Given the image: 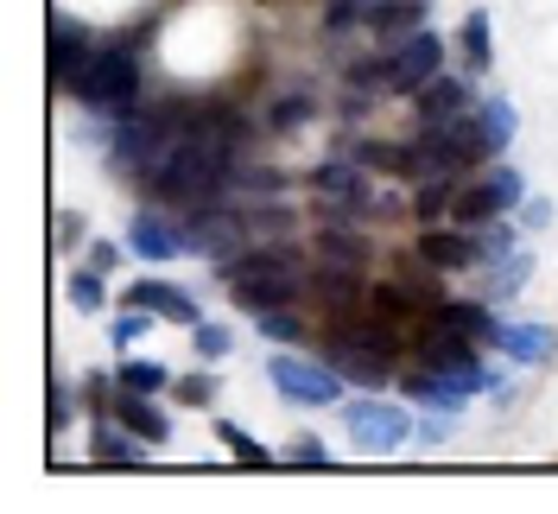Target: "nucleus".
<instances>
[{
    "mask_svg": "<svg viewBox=\"0 0 558 514\" xmlns=\"http://www.w3.org/2000/svg\"><path fill=\"white\" fill-rule=\"evenodd\" d=\"M229 146H235V121H229V115L191 121L184 140H178L172 171L159 178V191H166V198H184V204H209V191L229 178Z\"/></svg>",
    "mask_w": 558,
    "mask_h": 514,
    "instance_id": "obj_1",
    "label": "nucleus"
},
{
    "mask_svg": "<svg viewBox=\"0 0 558 514\" xmlns=\"http://www.w3.org/2000/svg\"><path fill=\"white\" fill-rule=\"evenodd\" d=\"M222 279L235 286V306L254 311V318L292 306L299 286H305L299 254H286V248H254V254H242V261H222Z\"/></svg>",
    "mask_w": 558,
    "mask_h": 514,
    "instance_id": "obj_2",
    "label": "nucleus"
},
{
    "mask_svg": "<svg viewBox=\"0 0 558 514\" xmlns=\"http://www.w3.org/2000/svg\"><path fill=\"white\" fill-rule=\"evenodd\" d=\"M76 103L83 108H102V115H128L140 96V64L128 45H108V51H89V64L76 70Z\"/></svg>",
    "mask_w": 558,
    "mask_h": 514,
    "instance_id": "obj_3",
    "label": "nucleus"
},
{
    "mask_svg": "<svg viewBox=\"0 0 558 514\" xmlns=\"http://www.w3.org/2000/svg\"><path fill=\"white\" fill-rule=\"evenodd\" d=\"M393 362H400V337L387 331L381 318L375 324H349L337 337V375L362 381V387H381L393 375Z\"/></svg>",
    "mask_w": 558,
    "mask_h": 514,
    "instance_id": "obj_4",
    "label": "nucleus"
},
{
    "mask_svg": "<svg viewBox=\"0 0 558 514\" xmlns=\"http://www.w3.org/2000/svg\"><path fill=\"white\" fill-rule=\"evenodd\" d=\"M343 426L362 451H400L413 439V419H407V407H393V401H355L343 413Z\"/></svg>",
    "mask_w": 558,
    "mask_h": 514,
    "instance_id": "obj_5",
    "label": "nucleus"
},
{
    "mask_svg": "<svg viewBox=\"0 0 558 514\" xmlns=\"http://www.w3.org/2000/svg\"><path fill=\"white\" fill-rule=\"evenodd\" d=\"M438 70H445V45H438V33L418 26L387 51V89H425Z\"/></svg>",
    "mask_w": 558,
    "mask_h": 514,
    "instance_id": "obj_6",
    "label": "nucleus"
},
{
    "mask_svg": "<svg viewBox=\"0 0 558 514\" xmlns=\"http://www.w3.org/2000/svg\"><path fill=\"white\" fill-rule=\"evenodd\" d=\"M274 387L286 401H299V407H330L337 394H343V375L337 369H317V362H299V356H274Z\"/></svg>",
    "mask_w": 558,
    "mask_h": 514,
    "instance_id": "obj_7",
    "label": "nucleus"
},
{
    "mask_svg": "<svg viewBox=\"0 0 558 514\" xmlns=\"http://www.w3.org/2000/svg\"><path fill=\"white\" fill-rule=\"evenodd\" d=\"M128 248H134L140 261L197 254V241H191V223H172V216H159V210H140L134 223H128Z\"/></svg>",
    "mask_w": 558,
    "mask_h": 514,
    "instance_id": "obj_8",
    "label": "nucleus"
},
{
    "mask_svg": "<svg viewBox=\"0 0 558 514\" xmlns=\"http://www.w3.org/2000/svg\"><path fill=\"white\" fill-rule=\"evenodd\" d=\"M418 362H425V369H438V375L483 381V369H476V349H470V337H463V331H451V324H438V318H432V331L418 337Z\"/></svg>",
    "mask_w": 558,
    "mask_h": 514,
    "instance_id": "obj_9",
    "label": "nucleus"
},
{
    "mask_svg": "<svg viewBox=\"0 0 558 514\" xmlns=\"http://www.w3.org/2000/svg\"><path fill=\"white\" fill-rule=\"evenodd\" d=\"M140 311H153V318H166V324H184V331H197L204 324V311H197V299H184L178 286H166V279H134V292H128Z\"/></svg>",
    "mask_w": 558,
    "mask_h": 514,
    "instance_id": "obj_10",
    "label": "nucleus"
},
{
    "mask_svg": "<svg viewBox=\"0 0 558 514\" xmlns=\"http://www.w3.org/2000/svg\"><path fill=\"white\" fill-rule=\"evenodd\" d=\"M418 261L438 267V274H463V267L483 261V248L470 236H457V229H425V236H418Z\"/></svg>",
    "mask_w": 558,
    "mask_h": 514,
    "instance_id": "obj_11",
    "label": "nucleus"
},
{
    "mask_svg": "<svg viewBox=\"0 0 558 514\" xmlns=\"http://www.w3.org/2000/svg\"><path fill=\"white\" fill-rule=\"evenodd\" d=\"M247 236V216H222V210L197 204L191 216V241H197V254H229V248H242Z\"/></svg>",
    "mask_w": 558,
    "mask_h": 514,
    "instance_id": "obj_12",
    "label": "nucleus"
},
{
    "mask_svg": "<svg viewBox=\"0 0 558 514\" xmlns=\"http://www.w3.org/2000/svg\"><path fill=\"white\" fill-rule=\"evenodd\" d=\"M483 381H463V375H438V369H418V375H407V394L413 401H425V407L438 413H457L463 407V394H476Z\"/></svg>",
    "mask_w": 558,
    "mask_h": 514,
    "instance_id": "obj_13",
    "label": "nucleus"
},
{
    "mask_svg": "<svg viewBox=\"0 0 558 514\" xmlns=\"http://www.w3.org/2000/svg\"><path fill=\"white\" fill-rule=\"evenodd\" d=\"M470 83H457V76H432L425 83V96H418V115H425V128H438V121H457V115H470Z\"/></svg>",
    "mask_w": 558,
    "mask_h": 514,
    "instance_id": "obj_14",
    "label": "nucleus"
},
{
    "mask_svg": "<svg viewBox=\"0 0 558 514\" xmlns=\"http://www.w3.org/2000/svg\"><path fill=\"white\" fill-rule=\"evenodd\" d=\"M317 191H330L337 204H368V166L349 153V159H330L317 166Z\"/></svg>",
    "mask_w": 558,
    "mask_h": 514,
    "instance_id": "obj_15",
    "label": "nucleus"
},
{
    "mask_svg": "<svg viewBox=\"0 0 558 514\" xmlns=\"http://www.w3.org/2000/svg\"><path fill=\"white\" fill-rule=\"evenodd\" d=\"M488 343H501V356H514V362H546V356L558 349L546 324H495Z\"/></svg>",
    "mask_w": 558,
    "mask_h": 514,
    "instance_id": "obj_16",
    "label": "nucleus"
},
{
    "mask_svg": "<svg viewBox=\"0 0 558 514\" xmlns=\"http://www.w3.org/2000/svg\"><path fill=\"white\" fill-rule=\"evenodd\" d=\"M114 413H121V426H128L134 439H146V445H166V439H172V419L153 407V394H128Z\"/></svg>",
    "mask_w": 558,
    "mask_h": 514,
    "instance_id": "obj_17",
    "label": "nucleus"
},
{
    "mask_svg": "<svg viewBox=\"0 0 558 514\" xmlns=\"http://www.w3.org/2000/svg\"><path fill=\"white\" fill-rule=\"evenodd\" d=\"M317 261H324V267H337V274H362V267H368V241L355 236V229H324V236H317Z\"/></svg>",
    "mask_w": 558,
    "mask_h": 514,
    "instance_id": "obj_18",
    "label": "nucleus"
},
{
    "mask_svg": "<svg viewBox=\"0 0 558 514\" xmlns=\"http://www.w3.org/2000/svg\"><path fill=\"white\" fill-rule=\"evenodd\" d=\"M89 51H96V45H83V33H76L70 20L51 26V76H58V83H76V70L89 64Z\"/></svg>",
    "mask_w": 558,
    "mask_h": 514,
    "instance_id": "obj_19",
    "label": "nucleus"
},
{
    "mask_svg": "<svg viewBox=\"0 0 558 514\" xmlns=\"http://www.w3.org/2000/svg\"><path fill=\"white\" fill-rule=\"evenodd\" d=\"M526 274H533V254H526V248L501 254V261H495V274H488V299H514V292L526 286Z\"/></svg>",
    "mask_w": 558,
    "mask_h": 514,
    "instance_id": "obj_20",
    "label": "nucleus"
},
{
    "mask_svg": "<svg viewBox=\"0 0 558 514\" xmlns=\"http://www.w3.org/2000/svg\"><path fill=\"white\" fill-rule=\"evenodd\" d=\"M418 20H425L418 0H393V7H381V13H368L362 26H375L381 38H407V33H418Z\"/></svg>",
    "mask_w": 558,
    "mask_h": 514,
    "instance_id": "obj_21",
    "label": "nucleus"
},
{
    "mask_svg": "<svg viewBox=\"0 0 558 514\" xmlns=\"http://www.w3.org/2000/svg\"><path fill=\"white\" fill-rule=\"evenodd\" d=\"M89 451H96L102 464H128V470L140 464V439L128 432V426H121V432H114V426H96V439H89Z\"/></svg>",
    "mask_w": 558,
    "mask_h": 514,
    "instance_id": "obj_22",
    "label": "nucleus"
},
{
    "mask_svg": "<svg viewBox=\"0 0 558 514\" xmlns=\"http://www.w3.org/2000/svg\"><path fill=\"white\" fill-rule=\"evenodd\" d=\"M451 198H457V171H432L425 184H418V198H413V210L432 223V216H445L451 210Z\"/></svg>",
    "mask_w": 558,
    "mask_h": 514,
    "instance_id": "obj_23",
    "label": "nucleus"
},
{
    "mask_svg": "<svg viewBox=\"0 0 558 514\" xmlns=\"http://www.w3.org/2000/svg\"><path fill=\"white\" fill-rule=\"evenodd\" d=\"M432 318H438V324H451V331H463V337H495V318H488L483 306H451V299H445Z\"/></svg>",
    "mask_w": 558,
    "mask_h": 514,
    "instance_id": "obj_24",
    "label": "nucleus"
},
{
    "mask_svg": "<svg viewBox=\"0 0 558 514\" xmlns=\"http://www.w3.org/2000/svg\"><path fill=\"white\" fill-rule=\"evenodd\" d=\"M476 121H483V134H488V146H508L514 140V128H521V115L501 103V96H488L483 108H476Z\"/></svg>",
    "mask_w": 558,
    "mask_h": 514,
    "instance_id": "obj_25",
    "label": "nucleus"
},
{
    "mask_svg": "<svg viewBox=\"0 0 558 514\" xmlns=\"http://www.w3.org/2000/svg\"><path fill=\"white\" fill-rule=\"evenodd\" d=\"M159 387H172V375H166L153 356H146V362H140V356L121 362V394H159Z\"/></svg>",
    "mask_w": 558,
    "mask_h": 514,
    "instance_id": "obj_26",
    "label": "nucleus"
},
{
    "mask_svg": "<svg viewBox=\"0 0 558 514\" xmlns=\"http://www.w3.org/2000/svg\"><path fill=\"white\" fill-rule=\"evenodd\" d=\"M375 318H381V324H413L418 299L407 292V286H375Z\"/></svg>",
    "mask_w": 558,
    "mask_h": 514,
    "instance_id": "obj_27",
    "label": "nucleus"
},
{
    "mask_svg": "<svg viewBox=\"0 0 558 514\" xmlns=\"http://www.w3.org/2000/svg\"><path fill=\"white\" fill-rule=\"evenodd\" d=\"M483 184H488V198H495V210H514V204H521V198H526V178H521V171H514V166L488 171Z\"/></svg>",
    "mask_w": 558,
    "mask_h": 514,
    "instance_id": "obj_28",
    "label": "nucleus"
},
{
    "mask_svg": "<svg viewBox=\"0 0 558 514\" xmlns=\"http://www.w3.org/2000/svg\"><path fill=\"white\" fill-rule=\"evenodd\" d=\"M216 439H222V445L235 451V457H242V464H254V470H267V464H274V457H267V451L254 445V439H247L242 426H229V419H216Z\"/></svg>",
    "mask_w": 558,
    "mask_h": 514,
    "instance_id": "obj_29",
    "label": "nucleus"
},
{
    "mask_svg": "<svg viewBox=\"0 0 558 514\" xmlns=\"http://www.w3.org/2000/svg\"><path fill=\"white\" fill-rule=\"evenodd\" d=\"M70 306L76 311H102V274H70Z\"/></svg>",
    "mask_w": 558,
    "mask_h": 514,
    "instance_id": "obj_30",
    "label": "nucleus"
},
{
    "mask_svg": "<svg viewBox=\"0 0 558 514\" xmlns=\"http://www.w3.org/2000/svg\"><path fill=\"white\" fill-rule=\"evenodd\" d=\"M463 51H470L476 70L488 64V13H470V20H463Z\"/></svg>",
    "mask_w": 558,
    "mask_h": 514,
    "instance_id": "obj_31",
    "label": "nucleus"
},
{
    "mask_svg": "<svg viewBox=\"0 0 558 514\" xmlns=\"http://www.w3.org/2000/svg\"><path fill=\"white\" fill-rule=\"evenodd\" d=\"M191 337H197V349H204L209 362H222V356H229V349H235V343H229V331H222V324H197V331H191Z\"/></svg>",
    "mask_w": 558,
    "mask_h": 514,
    "instance_id": "obj_32",
    "label": "nucleus"
},
{
    "mask_svg": "<svg viewBox=\"0 0 558 514\" xmlns=\"http://www.w3.org/2000/svg\"><path fill=\"white\" fill-rule=\"evenodd\" d=\"M476 248H483L488 261H501V254H514V248H521V236H514V229H508V223H495V229H488V236L476 241Z\"/></svg>",
    "mask_w": 558,
    "mask_h": 514,
    "instance_id": "obj_33",
    "label": "nucleus"
},
{
    "mask_svg": "<svg viewBox=\"0 0 558 514\" xmlns=\"http://www.w3.org/2000/svg\"><path fill=\"white\" fill-rule=\"evenodd\" d=\"M299 121H312V96H286L274 108V128H299Z\"/></svg>",
    "mask_w": 558,
    "mask_h": 514,
    "instance_id": "obj_34",
    "label": "nucleus"
},
{
    "mask_svg": "<svg viewBox=\"0 0 558 514\" xmlns=\"http://www.w3.org/2000/svg\"><path fill=\"white\" fill-rule=\"evenodd\" d=\"M260 331H267V337H279V343H292V337H299V318L279 306V311H267V318H260Z\"/></svg>",
    "mask_w": 558,
    "mask_h": 514,
    "instance_id": "obj_35",
    "label": "nucleus"
},
{
    "mask_svg": "<svg viewBox=\"0 0 558 514\" xmlns=\"http://www.w3.org/2000/svg\"><path fill=\"white\" fill-rule=\"evenodd\" d=\"M292 464H312V470H324V464H330V451L317 445V439H299V445H292Z\"/></svg>",
    "mask_w": 558,
    "mask_h": 514,
    "instance_id": "obj_36",
    "label": "nucleus"
},
{
    "mask_svg": "<svg viewBox=\"0 0 558 514\" xmlns=\"http://www.w3.org/2000/svg\"><path fill=\"white\" fill-rule=\"evenodd\" d=\"M146 318H153V311L134 306V318H121V324H114V343H140V337H146Z\"/></svg>",
    "mask_w": 558,
    "mask_h": 514,
    "instance_id": "obj_37",
    "label": "nucleus"
},
{
    "mask_svg": "<svg viewBox=\"0 0 558 514\" xmlns=\"http://www.w3.org/2000/svg\"><path fill=\"white\" fill-rule=\"evenodd\" d=\"M178 394H184V401H197V407H204V401H216V381L191 375V381H178Z\"/></svg>",
    "mask_w": 558,
    "mask_h": 514,
    "instance_id": "obj_38",
    "label": "nucleus"
},
{
    "mask_svg": "<svg viewBox=\"0 0 558 514\" xmlns=\"http://www.w3.org/2000/svg\"><path fill=\"white\" fill-rule=\"evenodd\" d=\"M64 426H70V394L51 387V432H64Z\"/></svg>",
    "mask_w": 558,
    "mask_h": 514,
    "instance_id": "obj_39",
    "label": "nucleus"
},
{
    "mask_svg": "<svg viewBox=\"0 0 558 514\" xmlns=\"http://www.w3.org/2000/svg\"><path fill=\"white\" fill-rule=\"evenodd\" d=\"M114 254H121V248H108V241H96V248H89V267H96V274H108V267H114Z\"/></svg>",
    "mask_w": 558,
    "mask_h": 514,
    "instance_id": "obj_40",
    "label": "nucleus"
}]
</instances>
